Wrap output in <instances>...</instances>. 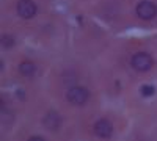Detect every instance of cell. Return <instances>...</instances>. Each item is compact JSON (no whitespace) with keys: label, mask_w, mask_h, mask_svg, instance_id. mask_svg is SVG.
Here are the masks:
<instances>
[{"label":"cell","mask_w":157,"mask_h":141,"mask_svg":"<svg viewBox=\"0 0 157 141\" xmlns=\"http://www.w3.org/2000/svg\"><path fill=\"white\" fill-rule=\"evenodd\" d=\"M30 139H44L43 136H30Z\"/></svg>","instance_id":"cell-10"},{"label":"cell","mask_w":157,"mask_h":141,"mask_svg":"<svg viewBox=\"0 0 157 141\" xmlns=\"http://www.w3.org/2000/svg\"><path fill=\"white\" fill-rule=\"evenodd\" d=\"M2 44H3V47H11V46H14V39H13L11 36H3Z\"/></svg>","instance_id":"cell-9"},{"label":"cell","mask_w":157,"mask_h":141,"mask_svg":"<svg viewBox=\"0 0 157 141\" xmlns=\"http://www.w3.org/2000/svg\"><path fill=\"white\" fill-rule=\"evenodd\" d=\"M16 11L17 14L22 17V19H32L36 16V3L33 2V0H19V3L16 6Z\"/></svg>","instance_id":"cell-4"},{"label":"cell","mask_w":157,"mask_h":141,"mask_svg":"<svg viewBox=\"0 0 157 141\" xmlns=\"http://www.w3.org/2000/svg\"><path fill=\"white\" fill-rule=\"evenodd\" d=\"M154 91H155V89H154L152 85H146V86L141 88V94H143V96H152Z\"/></svg>","instance_id":"cell-8"},{"label":"cell","mask_w":157,"mask_h":141,"mask_svg":"<svg viewBox=\"0 0 157 141\" xmlns=\"http://www.w3.org/2000/svg\"><path fill=\"white\" fill-rule=\"evenodd\" d=\"M88 97H90V93L83 86H71L66 93V99L72 105H83L88 100Z\"/></svg>","instance_id":"cell-1"},{"label":"cell","mask_w":157,"mask_h":141,"mask_svg":"<svg viewBox=\"0 0 157 141\" xmlns=\"http://www.w3.org/2000/svg\"><path fill=\"white\" fill-rule=\"evenodd\" d=\"M135 13H137V16L140 19L151 20L157 14V6L152 2H149V0H141V2L137 5V8H135Z\"/></svg>","instance_id":"cell-3"},{"label":"cell","mask_w":157,"mask_h":141,"mask_svg":"<svg viewBox=\"0 0 157 141\" xmlns=\"http://www.w3.org/2000/svg\"><path fill=\"white\" fill-rule=\"evenodd\" d=\"M43 124H44V127L47 130L55 132V130L60 129V125H61V118H60V114L57 111H49L44 116V119H43Z\"/></svg>","instance_id":"cell-6"},{"label":"cell","mask_w":157,"mask_h":141,"mask_svg":"<svg viewBox=\"0 0 157 141\" xmlns=\"http://www.w3.org/2000/svg\"><path fill=\"white\" fill-rule=\"evenodd\" d=\"M19 72L24 77H33L35 72H36V66L33 65L32 61H22L19 65Z\"/></svg>","instance_id":"cell-7"},{"label":"cell","mask_w":157,"mask_h":141,"mask_svg":"<svg viewBox=\"0 0 157 141\" xmlns=\"http://www.w3.org/2000/svg\"><path fill=\"white\" fill-rule=\"evenodd\" d=\"M130 65H132V68L135 71H138V72H146V71H149L152 68L154 61H152L149 54H146V52H137L132 57V60H130Z\"/></svg>","instance_id":"cell-2"},{"label":"cell","mask_w":157,"mask_h":141,"mask_svg":"<svg viewBox=\"0 0 157 141\" xmlns=\"http://www.w3.org/2000/svg\"><path fill=\"white\" fill-rule=\"evenodd\" d=\"M94 133L99 136V138H110L112 133H113V125L110 121L107 119H99L96 124H94Z\"/></svg>","instance_id":"cell-5"}]
</instances>
